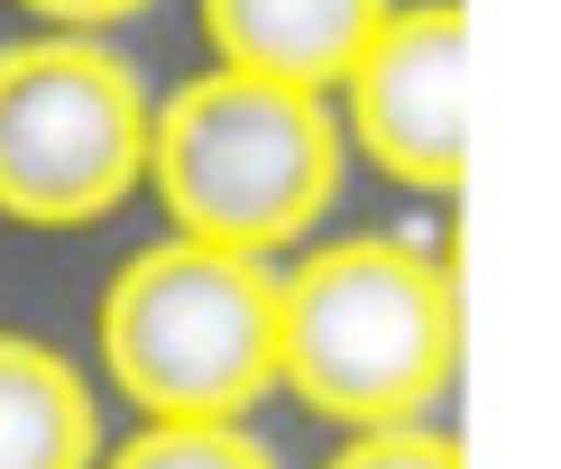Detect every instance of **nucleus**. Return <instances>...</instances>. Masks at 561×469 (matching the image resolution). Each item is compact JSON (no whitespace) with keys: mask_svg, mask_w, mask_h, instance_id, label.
<instances>
[{"mask_svg":"<svg viewBox=\"0 0 561 469\" xmlns=\"http://www.w3.org/2000/svg\"><path fill=\"white\" fill-rule=\"evenodd\" d=\"M460 368V286L424 240L350 230L276 267V387L322 424H424Z\"/></svg>","mask_w":561,"mask_h":469,"instance_id":"f257e3e1","label":"nucleus"},{"mask_svg":"<svg viewBox=\"0 0 561 469\" xmlns=\"http://www.w3.org/2000/svg\"><path fill=\"white\" fill-rule=\"evenodd\" d=\"M341 121L322 92L259 83V75H194L148 102V194L167 203L175 240L203 249H295L341 203Z\"/></svg>","mask_w":561,"mask_h":469,"instance_id":"f03ea898","label":"nucleus"},{"mask_svg":"<svg viewBox=\"0 0 561 469\" xmlns=\"http://www.w3.org/2000/svg\"><path fill=\"white\" fill-rule=\"evenodd\" d=\"M102 368L148 424H249L276 387V267L157 240L102 286Z\"/></svg>","mask_w":561,"mask_h":469,"instance_id":"7ed1b4c3","label":"nucleus"},{"mask_svg":"<svg viewBox=\"0 0 561 469\" xmlns=\"http://www.w3.org/2000/svg\"><path fill=\"white\" fill-rule=\"evenodd\" d=\"M148 175V83L111 37L0 46V221L92 230Z\"/></svg>","mask_w":561,"mask_h":469,"instance_id":"20e7f679","label":"nucleus"},{"mask_svg":"<svg viewBox=\"0 0 561 469\" xmlns=\"http://www.w3.org/2000/svg\"><path fill=\"white\" fill-rule=\"evenodd\" d=\"M341 148H359L405 194H460L470 175V10L396 0L332 83Z\"/></svg>","mask_w":561,"mask_h":469,"instance_id":"39448f33","label":"nucleus"},{"mask_svg":"<svg viewBox=\"0 0 561 469\" xmlns=\"http://www.w3.org/2000/svg\"><path fill=\"white\" fill-rule=\"evenodd\" d=\"M387 10L396 0H203V37H213L221 75L295 83L332 102V83L350 75V56Z\"/></svg>","mask_w":561,"mask_h":469,"instance_id":"423d86ee","label":"nucleus"},{"mask_svg":"<svg viewBox=\"0 0 561 469\" xmlns=\"http://www.w3.org/2000/svg\"><path fill=\"white\" fill-rule=\"evenodd\" d=\"M102 414L65 350L0 332V469H92Z\"/></svg>","mask_w":561,"mask_h":469,"instance_id":"0eeeda50","label":"nucleus"},{"mask_svg":"<svg viewBox=\"0 0 561 469\" xmlns=\"http://www.w3.org/2000/svg\"><path fill=\"white\" fill-rule=\"evenodd\" d=\"M92 469H286L249 424H138Z\"/></svg>","mask_w":561,"mask_h":469,"instance_id":"6e6552de","label":"nucleus"},{"mask_svg":"<svg viewBox=\"0 0 561 469\" xmlns=\"http://www.w3.org/2000/svg\"><path fill=\"white\" fill-rule=\"evenodd\" d=\"M322 469H470V451L433 424H378V433H350Z\"/></svg>","mask_w":561,"mask_h":469,"instance_id":"1a4fd4ad","label":"nucleus"},{"mask_svg":"<svg viewBox=\"0 0 561 469\" xmlns=\"http://www.w3.org/2000/svg\"><path fill=\"white\" fill-rule=\"evenodd\" d=\"M19 10L46 19V28H65V37H102V28H121V19L157 10V0H19Z\"/></svg>","mask_w":561,"mask_h":469,"instance_id":"9d476101","label":"nucleus"}]
</instances>
